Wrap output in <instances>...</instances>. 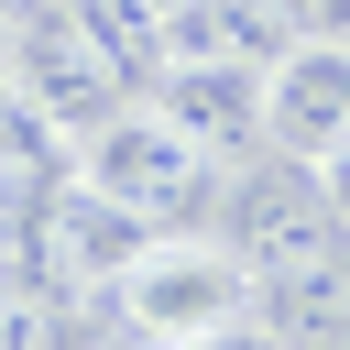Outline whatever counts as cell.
Here are the masks:
<instances>
[{
  "instance_id": "13",
  "label": "cell",
  "mask_w": 350,
  "mask_h": 350,
  "mask_svg": "<svg viewBox=\"0 0 350 350\" xmlns=\"http://www.w3.org/2000/svg\"><path fill=\"white\" fill-rule=\"evenodd\" d=\"M0 77H11V22H0Z\"/></svg>"
},
{
  "instance_id": "12",
  "label": "cell",
  "mask_w": 350,
  "mask_h": 350,
  "mask_svg": "<svg viewBox=\"0 0 350 350\" xmlns=\"http://www.w3.org/2000/svg\"><path fill=\"white\" fill-rule=\"evenodd\" d=\"M317 186H328V208H339V230H350V142H339V153L317 164Z\"/></svg>"
},
{
  "instance_id": "3",
  "label": "cell",
  "mask_w": 350,
  "mask_h": 350,
  "mask_svg": "<svg viewBox=\"0 0 350 350\" xmlns=\"http://www.w3.org/2000/svg\"><path fill=\"white\" fill-rule=\"evenodd\" d=\"M11 88H33L77 142L109 120V109H131L120 88H142L131 66H120V44L88 22V0H33L22 22H11Z\"/></svg>"
},
{
  "instance_id": "14",
  "label": "cell",
  "mask_w": 350,
  "mask_h": 350,
  "mask_svg": "<svg viewBox=\"0 0 350 350\" xmlns=\"http://www.w3.org/2000/svg\"><path fill=\"white\" fill-rule=\"evenodd\" d=\"M22 11H33V0H0V22H22Z\"/></svg>"
},
{
  "instance_id": "4",
  "label": "cell",
  "mask_w": 350,
  "mask_h": 350,
  "mask_svg": "<svg viewBox=\"0 0 350 350\" xmlns=\"http://www.w3.org/2000/svg\"><path fill=\"white\" fill-rule=\"evenodd\" d=\"M142 219L120 208V197H98L77 164L66 175H44L33 186V208H22V252H33V273L44 284H66V295H98V284H120L131 262H142Z\"/></svg>"
},
{
  "instance_id": "15",
  "label": "cell",
  "mask_w": 350,
  "mask_h": 350,
  "mask_svg": "<svg viewBox=\"0 0 350 350\" xmlns=\"http://www.w3.org/2000/svg\"><path fill=\"white\" fill-rule=\"evenodd\" d=\"M153 11H175V0H153Z\"/></svg>"
},
{
  "instance_id": "10",
  "label": "cell",
  "mask_w": 350,
  "mask_h": 350,
  "mask_svg": "<svg viewBox=\"0 0 350 350\" xmlns=\"http://www.w3.org/2000/svg\"><path fill=\"white\" fill-rule=\"evenodd\" d=\"M284 44H350V0H262Z\"/></svg>"
},
{
  "instance_id": "8",
  "label": "cell",
  "mask_w": 350,
  "mask_h": 350,
  "mask_svg": "<svg viewBox=\"0 0 350 350\" xmlns=\"http://www.w3.org/2000/svg\"><path fill=\"white\" fill-rule=\"evenodd\" d=\"M252 317L295 350H350V262H295V273H262L252 284Z\"/></svg>"
},
{
  "instance_id": "6",
  "label": "cell",
  "mask_w": 350,
  "mask_h": 350,
  "mask_svg": "<svg viewBox=\"0 0 350 350\" xmlns=\"http://www.w3.org/2000/svg\"><path fill=\"white\" fill-rule=\"evenodd\" d=\"M262 131L284 164H328L350 142V44H284L262 66Z\"/></svg>"
},
{
  "instance_id": "9",
  "label": "cell",
  "mask_w": 350,
  "mask_h": 350,
  "mask_svg": "<svg viewBox=\"0 0 350 350\" xmlns=\"http://www.w3.org/2000/svg\"><path fill=\"white\" fill-rule=\"evenodd\" d=\"M66 284H44V273H0V350H77L66 339Z\"/></svg>"
},
{
  "instance_id": "2",
  "label": "cell",
  "mask_w": 350,
  "mask_h": 350,
  "mask_svg": "<svg viewBox=\"0 0 350 350\" xmlns=\"http://www.w3.org/2000/svg\"><path fill=\"white\" fill-rule=\"evenodd\" d=\"M109 295H120V328H131L142 350H186V339H219V328L252 317L241 252H230V241H186V230H153L142 262H131Z\"/></svg>"
},
{
  "instance_id": "5",
  "label": "cell",
  "mask_w": 350,
  "mask_h": 350,
  "mask_svg": "<svg viewBox=\"0 0 350 350\" xmlns=\"http://www.w3.org/2000/svg\"><path fill=\"white\" fill-rule=\"evenodd\" d=\"M350 230H339V208H328V186L317 175H252L241 197H230V252H241V273L262 284V273H295V262H328Z\"/></svg>"
},
{
  "instance_id": "1",
  "label": "cell",
  "mask_w": 350,
  "mask_h": 350,
  "mask_svg": "<svg viewBox=\"0 0 350 350\" xmlns=\"http://www.w3.org/2000/svg\"><path fill=\"white\" fill-rule=\"evenodd\" d=\"M77 175H88L98 197H120L142 230H197V219L219 208V153H208L197 131H175L153 98H142V109H109V120L77 142Z\"/></svg>"
},
{
  "instance_id": "7",
  "label": "cell",
  "mask_w": 350,
  "mask_h": 350,
  "mask_svg": "<svg viewBox=\"0 0 350 350\" xmlns=\"http://www.w3.org/2000/svg\"><path fill=\"white\" fill-rule=\"evenodd\" d=\"M262 66H273V55H175V66L153 77V109L230 164V153L273 142V131H262Z\"/></svg>"
},
{
  "instance_id": "11",
  "label": "cell",
  "mask_w": 350,
  "mask_h": 350,
  "mask_svg": "<svg viewBox=\"0 0 350 350\" xmlns=\"http://www.w3.org/2000/svg\"><path fill=\"white\" fill-rule=\"evenodd\" d=\"M186 350H295V339H273L262 317H241V328H219V339H186Z\"/></svg>"
}]
</instances>
